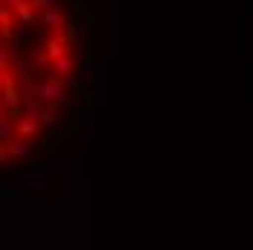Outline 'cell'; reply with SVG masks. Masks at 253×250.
Masks as SVG:
<instances>
[{
  "instance_id": "obj_9",
  "label": "cell",
  "mask_w": 253,
  "mask_h": 250,
  "mask_svg": "<svg viewBox=\"0 0 253 250\" xmlns=\"http://www.w3.org/2000/svg\"><path fill=\"white\" fill-rule=\"evenodd\" d=\"M35 12H38V9L32 6V0H24V3H21V6L15 9V15H18V21H21L24 26H32V24H35Z\"/></svg>"
},
{
  "instance_id": "obj_4",
  "label": "cell",
  "mask_w": 253,
  "mask_h": 250,
  "mask_svg": "<svg viewBox=\"0 0 253 250\" xmlns=\"http://www.w3.org/2000/svg\"><path fill=\"white\" fill-rule=\"evenodd\" d=\"M18 15H15V9L12 6H6V3H0V35H3V44H9V41H15V29H18Z\"/></svg>"
},
{
  "instance_id": "obj_10",
  "label": "cell",
  "mask_w": 253,
  "mask_h": 250,
  "mask_svg": "<svg viewBox=\"0 0 253 250\" xmlns=\"http://www.w3.org/2000/svg\"><path fill=\"white\" fill-rule=\"evenodd\" d=\"M64 32H67V38H70V44H79V41L84 38V32H82V26H79L76 21H67V29H64Z\"/></svg>"
},
{
  "instance_id": "obj_11",
  "label": "cell",
  "mask_w": 253,
  "mask_h": 250,
  "mask_svg": "<svg viewBox=\"0 0 253 250\" xmlns=\"http://www.w3.org/2000/svg\"><path fill=\"white\" fill-rule=\"evenodd\" d=\"M44 125H55L58 123V114H55V105H44Z\"/></svg>"
},
{
  "instance_id": "obj_12",
  "label": "cell",
  "mask_w": 253,
  "mask_h": 250,
  "mask_svg": "<svg viewBox=\"0 0 253 250\" xmlns=\"http://www.w3.org/2000/svg\"><path fill=\"white\" fill-rule=\"evenodd\" d=\"M12 64H15V55H12L9 47H3L0 50V67H12Z\"/></svg>"
},
{
  "instance_id": "obj_14",
  "label": "cell",
  "mask_w": 253,
  "mask_h": 250,
  "mask_svg": "<svg viewBox=\"0 0 253 250\" xmlns=\"http://www.w3.org/2000/svg\"><path fill=\"white\" fill-rule=\"evenodd\" d=\"M3 3H6V6H12V9H18V6H21L24 0H3Z\"/></svg>"
},
{
  "instance_id": "obj_8",
  "label": "cell",
  "mask_w": 253,
  "mask_h": 250,
  "mask_svg": "<svg viewBox=\"0 0 253 250\" xmlns=\"http://www.w3.org/2000/svg\"><path fill=\"white\" fill-rule=\"evenodd\" d=\"M15 123H18V117H15L12 111H3V108H0V140L18 137V134H15Z\"/></svg>"
},
{
  "instance_id": "obj_1",
  "label": "cell",
  "mask_w": 253,
  "mask_h": 250,
  "mask_svg": "<svg viewBox=\"0 0 253 250\" xmlns=\"http://www.w3.org/2000/svg\"><path fill=\"white\" fill-rule=\"evenodd\" d=\"M29 93H32L38 102L55 105V108L73 102V96L67 93V82H61L58 76H47V79H41V82H32V84H29Z\"/></svg>"
},
{
  "instance_id": "obj_3",
  "label": "cell",
  "mask_w": 253,
  "mask_h": 250,
  "mask_svg": "<svg viewBox=\"0 0 253 250\" xmlns=\"http://www.w3.org/2000/svg\"><path fill=\"white\" fill-rule=\"evenodd\" d=\"M41 24L50 29V35H58V32L67 29V15H64V9L58 3H52L47 12H41Z\"/></svg>"
},
{
  "instance_id": "obj_6",
  "label": "cell",
  "mask_w": 253,
  "mask_h": 250,
  "mask_svg": "<svg viewBox=\"0 0 253 250\" xmlns=\"http://www.w3.org/2000/svg\"><path fill=\"white\" fill-rule=\"evenodd\" d=\"M15 134H18V140H35L41 134V123L38 120H29V117H18Z\"/></svg>"
},
{
  "instance_id": "obj_2",
  "label": "cell",
  "mask_w": 253,
  "mask_h": 250,
  "mask_svg": "<svg viewBox=\"0 0 253 250\" xmlns=\"http://www.w3.org/2000/svg\"><path fill=\"white\" fill-rule=\"evenodd\" d=\"M32 140H0V160H21V157H29L32 154Z\"/></svg>"
},
{
  "instance_id": "obj_7",
  "label": "cell",
  "mask_w": 253,
  "mask_h": 250,
  "mask_svg": "<svg viewBox=\"0 0 253 250\" xmlns=\"http://www.w3.org/2000/svg\"><path fill=\"white\" fill-rule=\"evenodd\" d=\"M73 67H76V58H73V52H67V55H61V58H55L50 67L52 76H58L61 82H67L70 76H73Z\"/></svg>"
},
{
  "instance_id": "obj_5",
  "label": "cell",
  "mask_w": 253,
  "mask_h": 250,
  "mask_svg": "<svg viewBox=\"0 0 253 250\" xmlns=\"http://www.w3.org/2000/svg\"><path fill=\"white\" fill-rule=\"evenodd\" d=\"M41 47H44V50H47V55H50L52 61H55V58H61V55H67L73 44H70V38H67V32H58V35H50L47 41H41Z\"/></svg>"
},
{
  "instance_id": "obj_13",
  "label": "cell",
  "mask_w": 253,
  "mask_h": 250,
  "mask_svg": "<svg viewBox=\"0 0 253 250\" xmlns=\"http://www.w3.org/2000/svg\"><path fill=\"white\" fill-rule=\"evenodd\" d=\"M32 6H35L38 12H47V9L52 6V0H32Z\"/></svg>"
}]
</instances>
